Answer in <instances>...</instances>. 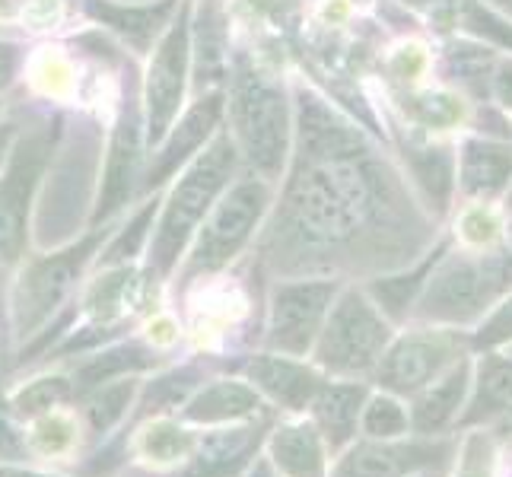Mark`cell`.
<instances>
[{"label": "cell", "instance_id": "cell-1", "mask_svg": "<svg viewBox=\"0 0 512 477\" xmlns=\"http://www.w3.org/2000/svg\"><path fill=\"white\" fill-rule=\"evenodd\" d=\"M436 239L439 220L408 175L350 125L296 153L264 258L284 274L379 277L423 258Z\"/></svg>", "mask_w": 512, "mask_h": 477}, {"label": "cell", "instance_id": "cell-2", "mask_svg": "<svg viewBox=\"0 0 512 477\" xmlns=\"http://www.w3.org/2000/svg\"><path fill=\"white\" fill-rule=\"evenodd\" d=\"M512 290V252L506 245L468 249L449 242L423 284L411 318L420 325L474 328Z\"/></svg>", "mask_w": 512, "mask_h": 477}, {"label": "cell", "instance_id": "cell-3", "mask_svg": "<svg viewBox=\"0 0 512 477\" xmlns=\"http://www.w3.org/2000/svg\"><path fill=\"white\" fill-rule=\"evenodd\" d=\"M229 121H233V144L249 159V166L264 182L284 172L290 153V105L284 90L264 74L239 61L229 83Z\"/></svg>", "mask_w": 512, "mask_h": 477}, {"label": "cell", "instance_id": "cell-4", "mask_svg": "<svg viewBox=\"0 0 512 477\" xmlns=\"http://www.w3.org/2000/svg\"><path fill=\"white\" fill-rule=\"evenodd\" d=\"M392 338V322L379 312L369 293L347 287L334 296L312 353L315 363L334 376H366L379 366Z\"/></svg>", "mask_w": 512, "mask_h": 477}, {"label": "cell", "instance_id": "cell-5", "mask_svg": "<svg viewBox=\"0 0 512 477\" xmlns=\"http://www.w3.org/2000/svg\"><path fill=\"white\" fill-rule=\"evenodd\" d=\"M233 169H236V144H233V137L223 134L214 140V147L194 159V166L182 175V182L169 194L160 229H156V236H153L150 264L156 274L172 271V264L179 261L185 242L191 239L194 229L201 226L207 210L214 207L217 194L229 182Z\"/></svg>", "mask_w": 512, "mask_h": 477}, {"label": "cell", "instance_id": "cell-6", "mask_svg": "<svg viewBox=\"0 0 512 477\" xmlns=\"http://www.w3.org/2000/svg\"><path fill=\"white\" fill-rule=\"evenodd\" d=\"M471 353V338L465 328L449 325H417L392 338L379 366L373 369L382 392L398 398H414L443 373Z\"/></svg>", "mask_w": 512, "mask_h": 477}, {"label": "cell", "instance_id": "cell-7", "mask_svg": "<svg viewBox=\"0 0 512 477\" xmlns=\"http://www.w3.org/2000/svg\"><path fill=\"white\" fill-rule=\"evenodd\" d=\"M268 204H271V185L264 179L239 182L229 191L201 229V239L194 245V255L188 261V277L217 271L226 261H233L242 245L252 239Z\"/></svg>", "mask_w": 512, "mask_h": 477}, {"label": "cell", "instance_id": "cell-8", "mask_svg": "<svg viewBox=\"0 0 512 477\" xmlns=\"http://www.w3.org/2000/svg\"><path fill=\"white\" fill-rule=\"evenodd\" d=\"M334 296H338V280L331 277H303L277 284L271 299L268 344L280 353H290V357L309 353L325 325Z\"/></svg>", "mask_w": 512, "mask_h": 477}, {"label": "cell", "instance_id": "cell-9", "mask_svg": "<svg viewBox=\"0 0 512 477\" xmlns=\"http://www.w3.org/2000/svg\"><path fill=\"white\" fill-rule=\"evenodd\" d=\"M99 242V233L83 239L74 249H67L61 255H48L42 261H35L26 268V274L20 277V287H16L13 296V318H16V331L20 334H32L45 318L58 309V303L67 296L74 277L83 271L86 258L93 255Z\"/></svg>", "mask_w": 512, "mask_h": 477}, {"label": "cell", "instance_id": "cell-10", "mask_svg": "<svg viewBox=\"0 0 512 477\" xmlns=\"http://www.w3.org/2000/svg\"><path fill=\"white\" fill-rule=\"evenodd\" d=\"M48 150H51L48 134L45 131L32 134L26 144L13 153L7 179L0 185V277H4L23 255L29 198L42 175ZM0 284H4V280H0Z\"/></svg>", "mask_w": 512, "mask_h": 477}, {"label": "cell", "instance_id": "cell-11", "mask_svg": "<svg viewBox=\"0 0 512 477\" xmlns=\"http://www.w3.org/2000/svg\"><path fill=\"white\" fill-rule=\"evenodd\" d=\"M458 446L452 439L423 436V439H373L350 449L334 477H408L430 468H449Z\"/></svg>", "mask_w": 512, "mask_h": 477}, {"label": "cell", "instance_id": "cell-12", "mask_svg": "<svg viewBox=\"0 0 512 477\" xmlns=\"http://www.w3.org/2000/svg\"><path fill=\"white\" fill-rule=\"evenodd\" d=\"M188 74V23L185 10L179 13V23H172L163 35L160 48L153 51V61L147 70V128L150 140H163L172 128L179 105L185 96Z\"/></svg>", "mask_w": 512, "mask_h": 477}, {"label": "cell", "instance_id": "cell-13", "mask_svg": "<svg viewBox=\"0 0 512 477\" xmlns=\"http://www.w3.org/2000/svg\"><path fill=\"white\" fill-rule=\"evenodd\" d=\"M512 185V140L468 134L455 153V194L481 204H500Z\"/></svg>", "mask_w": 512, "mask_h": 477}, {"label": "cell", "instance_id": "cell-14", "mask_svg": "<svg viewBox=\"0 0 512 477\" xmlns=\"http://www.w3.org/2000/svg\"><path fill=\"white\" fill-rule=\"evenodd\" d=\"M471 373H474V360L465 357L436 382L420 388L408 411L411 430L417 436H443L446 430L458 427V417H462L471 392Z\"/></svg>", "mask_w": 512, "mask_h": 477}, {"label": "cell", "instance_id": "cell-15", "mask_svg": "<svg viewBox=\"0 0 512 477\" xmlns=\"http://www.w3.org/2000/svg\"><path fill=\"white\" fill-rule=\"evenodd\" d=\"M401 156L408 166L404 175H408L420 204L436 220H443L455 198V150L446 144H433V140H408Z\"/></svg>", "mask_w": 512, "mask_h": 477}, {"label": "cell", "instance_id": "cell-16", "mask_svg": "<svg viewBox=\"0 0 512 477\" xmlns=\"http://www.w3.org/2000/svg\"><path fill=\"white\" fill-rule=\"evenodd\" d=\"M512 414V353L503 350H478L471 373V392L462 417H458V430L484 427Z\"/></svg>", "mask_w": 512, "mask_h": 477}, {"label": "cell", "instance_id": "cell-17", "mask_svg": "<svg viewBox=\"0 0 512 477\" xmlns=\"http://www.w3.org/2000/svg\"><path fill=\"white\" fill-rule=\"evenodd\" d=\"M401 4L427 13L430 23L439 29H455L465 39L506 48L512 55V23L487 7L484 0H401Z\"/></svg>", "mask_w": 512, "mask_h": 477}, {"label": "cell", "instance_id": "cell-18", "mask_svg": "<svg viewBox=\"0 0 512 477\" xmlns=\"http://www.w3.org/2000/svg\"><path fill=\"white\" fill-rule=\"evenodd\" d=\"M137 159H140V115L134 105H128L118 118V128L112 137V153H109V166H105V182L102 194L96 204V223L105 220L121 204H128L134 179H137Z\"/></svg>", "mask_w": 512, "mask_h": 477}, {"label": "cell", "instance_id": "cell-19", "mask_svg": "<svg viewBox=\"0 0 512 477\" xmlns=\"http://www.w3.org/2000/svg\"><path fill=\"white\" fill-rule=\"evenodd\" d=\"M449 242L446 236H439L433 249L417 258L414 264H408V268H401V271H392V274H379L373 277L369 284L363 287L369 293V299L379 306V312L388 318L392 325L398 322H408L411 312H414V303H417V296L423 290V284H427V277L430 271L436 268V261L439 255H443L449 249Z\"/></svg>", "mask_w": 512, "mask_h": 477}, {"label": "cell", "instance_id": "cell-20", "mask_svg": "<svg viewBox=\"0 0 512 477\" xmlns=\"http://www.w3.org/2000/svg\"><path fill=\"white\" fill-rule=\"evenodd\" d=\"M220 109H223V99L220 96H207L201 99L194 109L179 121V128H175L169 137H166V144L153 153V163H150V175H147V188H156V185H163L169 175L179 169L185 159L198 150L207 134L217 128V121H220Z\"/></svg>", "mask_w": 512, "mask_h": 477}, {"label": "cell", "instance_id": "cell-21", "mask_svg": "<svg viewBox=\"0 0 512 477\" xmlns=\"http://www.w3.org/2000/svg\"><path fill=\"white\" fill-rule=\"evenodd\" d=\"M366 388L360 382H325L319 395L312 398L315 427H319L325 449L341 452L353 436H357V423L366 404Z\"/></svg>", "mask_w": 512, "mask_h": 477}, {"label": "cell", "instance_id": "cell-22", "mask_svg": "<svg viewBox=\"0 0 512 477\" xmlns=\"http://www.w3.org/2000/svg\"><path fill=\"white\" fill-rule=\"evenodd\" d=\"M261 433H264V423L261 427L210 433L207 439H201V446L194 449L182 477H236L255 455Z\"/></svg>", "mask_w": 512, "mask_h": 477}, {"label": "cell", "instance_id": "cell-23", "mask_svg": "<svg viewBox=\"0 0 512 477\" xmlns=\"http://www.w3.org/2000/svg\"><path fill=\"white\" fill-rule=\"evenodd\" d=\"M249 379L258 382V388H264L287 411H303L325 385V379L315 369L290 357H255L249 363Z\"/></svg>", "mask_w": 512, "mask_h": 477}, {"label": "cell", "instance_id": "cell-24", "mask_svg": "<svg viewBox=\"0 0 512 477\" xmlns=\"http://www.w3.org/2000/svg\"><path fill=\"white\" fill-rule=\"evenodd\" d=\"M274 465L290 477H325V439L315 423H290L274 433Z\"/></svg>", "mask_w": 512, "mask_h": 477}, {"label": "cell", "instance_id": "cell-25", "mask_svg": "<svg viewBox=\"0 0 512 477\" xmlns=\"http://www.w3.org/2000/svg\"><path fill=\"white\" fill-rule=\"evenodd\" d=\"M497 58L500 55L493 45L458 35V42L446 48V70L465 93H471L478 102H490V77Z\"/></svg>", "mask_w": 512, "mask_h": 477}, {"label": "cell", "instance_id": "cell-26", "mask_svg": "<svg viewBox=\"0 0 512 477\" xmlns=\"http://www.w3.org/2000/svg\"><path fill=\"white\" fill-rule=\"evenodd\" d=\"M258 408H261V401L252 388H245L239 382H217L204 388V392L188 404L185 417L194 423H220V420L245 417Z\"/></svg>", "mask_w": 512, "mask_h": 477}, {"label": "cell", "instance_id": "cell-27", "mask_svg": "<svg viewBox=\"0 0 512 477\" xmlns=\"http://www.w3.org/2000/svg\"><path fill=\"white\" fill-rule=\"evenodd\" d=\"M172 0H163L156 7H105V4H90L96 20H102L105 26H112L115 32H121L131 45L147 48L153 42V35L163 29V23L172 13Z\"/></svg>", "mask_w": 512, "mask_h": 477}, {"label": "cell", "instance_id": "cell-28", "mask_svg": "<svg viewBox=\"0 0 512 477\" xmlns=\"http://www.w3.org/2000/svg\"><path fill=\"white\" fill-rule=\"evenodd\" d=\"M198 83L207 86L223 74L226 64V16L220 0H204L198 13Z\"/></svg>", "mask_w": 512, "mask_h": 477}, {"label": "cell", "instance_id": "cell-29", "mask_svg": "<svg viewBox=\"0 0 512 477\" xmlns=\"http://www.w3.org/2000/svg\"><path fill=\"white\" fill-rule=\"evenodd\" d=\"M153 363H156L153 350L140 347V344L109 350V353H102V357H96L93 363H86L74 376V392H93V388H99L105 382H115L121 376H128L131 369H147Z\"/></svg>", "mask_w": 512, "mask_h": 477}, {"label": "cell", "instance_id": "cell-30", "mask_svg": "<svg viewBox=\"0 0 512 477\" xmlns=\"http://www.w3.org/2000/svg\"><path fill=\"white\" fill-rule=\"evenodd\" d=\"M360 423H363V433L369 439H401L411 430V414L401 404L398 395L382 392V395L366 398Z\"/></svg>", "mask_w": 512, "mask_h": 477}, {"label": "cell", "instance_id": "cell-31", "mask_svg": "<svg viewBox=\"0 0 512 477\" xmlns=\"http://www.w3.org/2000/svg\"><path fill=\"white\" fill-rule=\"evenodd\" d=\"M455 239L458 245H468V249H490V245L503 242V217L497 204H481V201H468L462 217L455 226Z\"/></svg>", "mask_w": 512, "mask_h": 477}, {"label": "cell", "instance_id": "cell-32", "mask_svg": "<svg viewBox=\"0 0 512 477\" xmlns=\"http://www.w3.org/2000/svg\"><path fill=\"white\" fill-rule=\"evenodd\" d=\"M134 388V379H115L93 388L90 401H86V420H90L93 433H105L115 427L134 398Z\"/></svg>", "mask_w": 512, "mask_h": 477}, {"label": "cell", "instance_id": "cell-33", "mask_svg": "<svg viewBox=\"0 0 512 477\" xmlns=\"http://www.w3.org/2000/svg\"><path fill=\"white\" fill-rule=\"evenodd\" d=\"M404 112H408L420 128L446 131L465 118V102L455 93H420L404 102Z\"/></svg>", "mask_w": 512, "mask_h": 477}, {"label": "cell", "instance_id": "cell-34", "mask_svg": "<svg viewBox=\"0 0 512 477\" xmlns=\"http://www.w3.org/2000/svg\"><path fill=\"white\" fill-rule=\"evenodd\" d=\"M471 350H503L512 347V290L471 328Z\"/></svg>", "mask_w": 512, "mask_h": 477}, {"label": "cell", "instance_id": "cell-35", "mask_svg": "<svg viewBox=\"0 0 512 477\" xmlns=\"http://www.w3.org/2000/svg\"><path fill=\"white\" fill-rule=\"evenodd\" d=\"M70 392H74V385L67 379H39V382H32L26 392L16 395L13 408L23 417H39L51 408H58L64 398H70Z\"/></svg>", "mask_w": 512, "mask_h": 477}, {"label": "cell", "instance_id": "cell-36", "mask_svg": "<svg viewBox=\"0 0 512 477\" xmlns=\"http://www.w3.org/2000/svg\"><path fill=\"white\" fill-rule=\"evenodd\" d=\"M455 455H458L455 477H493L497 452H493V439L487 433H471L462 443V452Z\"/></svg>", "mask_w": 512, "mask_h": 477}, {"label": "cell", "instance_id": "cell-37", "mask_svg": "<svg viewBox=\"0 0 512 477\" xmlns=\"http://www.w3.org/2000/svg\"><path fill=\"white\" fill-rule=\"evenodd\" d=\"M198 382V373L194 369H182V373H172V376H163L150 385V392L144 398V414H156V411H166V408H175L191 388Z\"/></svg>", "mask_w": 512, "mask_h": 477}, {"label": "cell", "instance_id": "cell-38", "mask_svg": "<svg viewBox=\"0 0 512 477\" xmlns=\"http://www.w3.org/2000/svg\"><path fill=\"white\" fill-rule=\"evenodd\" d=\"M188 449H191V436L175 427V423H153L144 433V455L156 458V462L182 458Z\"/></svg>", "mask_w": 512, "mask_h": 477}, {"label": "cell", "instance_id": "cell-39", "mask_svg": "<svg viewBox=\"0 0 512 477\" xmlns=\"http://www.w3.org/2000/svg\"><path fill=\"white\" fill-rule=\"evenodd\" d=\"M32 74H35V83H39L48 96H61V93L70 90V83H74V80H70V77H74V70H70V64L61 55H55V51H45V55H39V61H35V67H32Z\"/></svg>", "mask_w": 512, "mask_h": 477}, {"label": "cell", "instance_id": "cell-40", "mask_svg": "<svg viewBox=\"0 0 512 477\" xmlns=\"http://www.w3.org/2000/svg\"><path fill=\"white\" fill-rule=\"evenodd\" d=\"M32 443L39 446L45 455H58L74 443V427H70L67 417L51 414V417L39 420V427H35V433H32Z\"/></svg>", "mask_w": 512, "mask_h": 477}, {"label": "cell", "instance_id": "cell-41", "mask_svg": "<svg viewBox=\"0 0 512 477\" xmlns=\"http://www.w3.org/2000/svg\"><path fill=\"white\" fill-rule=\"evenodd\" d=\"M153 210H156V204L153 207H144L140 214L134 217V223H131V229L125 236H121L112 249H109V255H105V261H121V258H131L137 249H140V242H144V236H147V226H150V220H153Z\"/></svg>", "mask_w": 512, "mask_h": 477}, {"label": "cell", "instance_id": "cell-42", "mask_svg": "<svg viewBox=\"0 0 512 477\" xmlns=\"http://www.w3.org/2000/svg\"><path fill=\"white\" fill-rule=\"evenodd\" d=\"M490 102L512 115V55H500L490 77Z\"/></svg>", "mask_w": 512, "mask_h": 477}, {"label": "cell", "instance_id": "cell-43", "mask_svg": "<svg viewBox=\"0 0 512 477\" xmlns=\"http://www.w3.org/2000/svg\"><path fill=\"white\" fill-rule=\"evenodd\" d=\"M58 0H26V7H23V20L32 23V29H48L51 23L58 20Z\"/></svg>", "mask_w": 512, "mask_h": 477}, {"label": "cell", "instance_id": "cell-44", "mask_svg": "<svg viewBox=\"0 0 512 477\" xmlns=\"http://www.w3.org/2000/svg\"><path fill=\"white\" fill-rule=\"evenodd\" d=\"M423 64H427V58H423V51L420 48H401L398 51V58H395V74L401 77V80H414L420 70H423Z\"/></svg>", "mask_w": 512, "mask_h": 477}, {"label": "cell", "instance_id": "cell-45", "mask_svg": "<svg viewBox=\"0 0 512 477\" xmlns=\"http://www.w3.org/2000/svg\"><path fill=\"white\" fill-rule=\"evenodd\" d=\"M23 452H26L23 436L16 433V427L7 417H0V458H20Z\"/></svg>", "mask_w": 512, "mask_h": 477}, {"label": "cell", "instance_id": "cell-46", "mask_svg": "<svg viewBox=\"0 0 512 477\" xmlns=\"http://www.w3.org/2000/svg\"><path fill=\"white\" fill-rule=\"evenodd\" d=\"M16 64H20V48L0 42V86H7L13 80Z\"/></svg>", "mask_w": 512, "mask_h": 477}, {"label": "cell", "instance_id": "cell-47", "mask_svg": "<svg viewBox=\"0 0 512 477\" xmlns=\"http://www.w3.org/2000/svg\"><path fill=\"white\" fill-rule=\"evenodd\" d=\"M500 217H503V245L512 252V185L500 201Z\"/></svg>", "mask_w": 512, "mask_h": 477}, {"label": "cell", "instance_id": "cell-48", "mask_svg": "<svg viewBox=\"0 0 512 477\" xmlns=\"http://www.w3.org/2000/svg\"><path fill=\"white\" fill-rule=\"evenodd\" d=\"M26 0H0V20H13V16H23Z\"/></svg>", "mask_w": 512, "mask_h": 477}, {"label": "cell", "instance_id": "cell-49", "mask_svg": "<svg viewBox=\"0 0 512 477\" xmlns=\"http://www.w3.org/2000/svg\"><path fill=\"white\" fill-rule=\"evenodd\" d=\"M10 140H13V128L10 125H0V163H4L7 153H10Z\"/></svg>", "mask_w": 512, "mask_h": 477}, {"label": "cell", "instance_id": "cell-50", "mask_svg": "<svg viewBox=\"0 0 512 477\" xmlns=\"http://www.w3.org/2000/svg\"><path fill=\"white\" fill-rule=\"evenodd\" d=\"M487 7H493L500 16H506V20L512 23V0H484Z\"/></svg>", "mask_w": 512, "mask_h": 477}, {"label": "cell", "instance_id": "cell-51", "mask_svg": "<svg viewBox=\"0 0 512 477\" xmlns=\"http://www.w3.org/2000/svg\"><path fill=\"white\" fill-rule=\"evenodd\" d=\"M252 477H277V474H274V468L268 462H258L255 471H252Z\"/></svg>", "mask_w": 512, "mask_h": 477}, {"label": "cell", "instance_id": "cell-52", "mask_svg": "<svg viewBox=\"0 0 512 477\" xmlns=\"http://www.w3.org/2000/svg\"><path fill=\"white\" fill-rule=\"evenodd\" d=\"M0 477H45V474H32V471H13V468H0Z\"/></svg>", "mask_w": 512, "mask_h": 477}, {"label": "cell", "instance_id": "cell-53", "mask_svg": "<svg viewBox=\"0 0 512 477\" xmlns=\"http://www.w3.org/2000/svg\"><path fill=\"white\" fill-rule=\"evenodd\" d=\"M408 477H446V468H430V471H417V474H408Z\"/></svg>", "mask_w": 512, "mask_h": 477}, {"label": "cell", "instance_id": "cell-54", "mask_svg": "<svg viewBox=\"0 0 512 477\" xmlns=\"http://www.w3.org/2000/svg\"><path fill=\"white\" fill-rule=\"evenodd\" d=\"M506 353H512V347H506Z\"/></svg>", "mask_w": 512, "mask_h": 477}]
</instances>
